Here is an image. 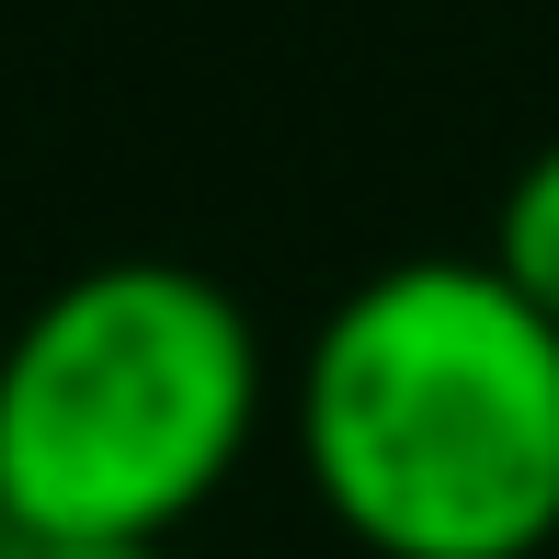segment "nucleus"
Instances as JSON below:
<instances>
[{
  "mask_svg": "<svg viewBox=\"0 0 559 559\" xmlns=\"http://www.w3.org/2000/svg\"><path fill=\"white\" fill-rule=\"evenodd\" d=\"M297 468L377 559H537L559 537V320L491 251L366 274L297 366Z\"/></svg>",
  "mask_w": 559,
  "mask_h": 559,
  "instance_id": "1",
  "label": "nucleus"
},
{
  "mask_svg": "<svg viewBox=\"0 0 559 559\" xmlns=\"http://www.w3.org/2000/svg\"><path fill=\"white\" fill-rule=\"evenodd\" d=\"M263 423V343L194 263H92L0 354V537L160 548Z\"/></svg>",
  "mask_w": 559,
  "mask_h": 559,
  "instance_id": "2",
  "label": "nucleus"
},
{
  "mask_svg": "<svg viewBox=\"0 0 559 559\" xmlns=\"http://www.w3.org/2000/svg\"><path fill=\"white\" fill-rule=\"evenodd\" d=\"M491 263L559 320V138L514 171V194H502V217H491Z\"/></svg>",
  "mask_w": 559,
  "mask_h": 559,
  "instance_id": "3",
  "label": "nucleus"
},
{
  "mask_svg": "<svg viewBox=\"0 0 559 559\" xmlns=\"http://www.w3.org/2000/svg\"><path fill=\"white\" fill-rule=\"evenodd\" d=\"M0 559H160V548H23V537H0Z\"/></svg>",
  "mask_w": 559,
  "mask_h": 559,
  "instance_id": "4",
  "label": "nucleus"
}]
</instances>
